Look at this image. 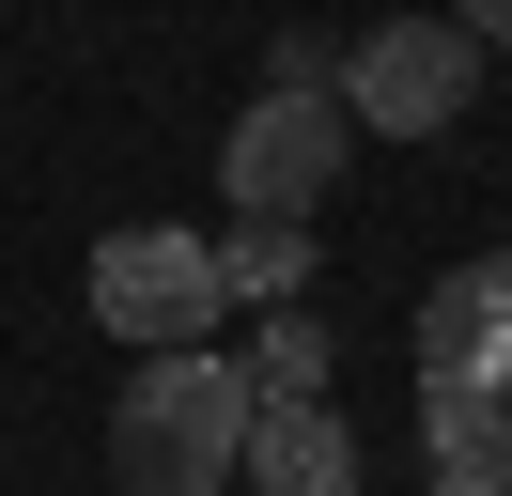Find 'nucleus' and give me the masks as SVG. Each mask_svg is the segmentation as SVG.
Segmentation results:
<instances>
[{
    "label": "nucleus",
    "mask_w": 512,
    "mask_h": 496,
    "mask_svg": "<svg viewBox=\"0 0 512 496\" xmlns=\"http://www.w3.org/2000/svg\"><path fill=\"white\" fill-rule=\"evenodd\" d=\"M466 93H481V47L450 16H388V31H357V62H342V124L357 140H450Z\"/></svg>",
    "instance_id": "obj_3"
},
{
    "label": "nucleus",
    "mask_w": 512,
    "mask_h": 496,
    "mask_svg": "<svg viewBox=\"0 0 512 496\" xmlns=\"http://www.w3.org/2000/svg\"><path fill=\"white\" fill-rule=\"evenodd\" d=\"M233 496H249V481H233Z\"/></svg>",
    "instance_id": "obj_10"
},
{
    "label": "nucleus",
    "mask_w": 512,
    "mask_h": 496,
    "mask_svg": "<svg viewBox=\"0 0 512 496\" xmlns=\"http://www.w3.org/2000/svg\"><path fill=\"white\" fill-rule=\"evenodd\" d=\"M249 357H218V341H171V357L125 372V403H109V465H125V496H233V465H249Z\"/></svg>",
    "instance_id": "obj_1"
},
{
    "label": "nucleus",
    "mask_w": 512,
    "mask_h": 496,
    "mask_svg": "<svg viewBox=\"0 0 512 496\" xmlns=\"http://www.w3.org/2000/svg\"><path fill=\"white\" fill-rule=\"evenodd\" d=\"M233 481H249V496H357V434L326 419V403H264Z\"/></svg>",
    "instance_id": "obj_6"
},
{
    "label": "nucleus",
    "mask_w": 512,
    "mask_h": 496,
    "mask_svg": "<svg viewBox=\"0 0 512 496\" xmlns=\"http://www.w3.org/2000/svg\"><path fill=\"white\" fill-rule=\"evenodd\" d=\"M218 248L202 233H171V217H125V233L94 248V326L109 341H140V357H171V341H218Z\"/></svg>",
    "instance_id": "obj_4"
},
{
    "label": "nucleus",
    "mask_w": 512,
    "mask_h": 496,
    "mask_svg": "<svg viewBox=\"0 0 512 496\" xmlns=\"http://www.w3.org/2000/svg\"><path fill=\"white\" fill-rule=\"evenodd\" d=\"M450 31L466 47H512V0H450Z\"/></svg>",
    "instance_id": "obj_9"
},
{
    "label": "nucleus",
    "mask_w": 512,
    "mask_h": 496,
    "mask_svg": "<svg viewBox=\"0 0 512 496\" xmlns=\"http://www.w3.org/2000/svg\"><path fill=\"white\" fill-rule=\"evenodd\" d=\"M295 279H311V233H295V217H249V233L218 248V295H264V310H295Z\"/></svg>",
    "instance_id": "obj_7"
},
{
    "label": "nucleus",
    "mask_w": 512,
    "mask_h": 496,
    "mask_svg": "<svg viewBox=\"0 0 512 496\" xmlns=\"http://www.w3.org/2000/svg\"><path fill=\"white\" fill-rule=\"evenodd\" d=\"M249 388H264V403H326V326H311V310H264Z\"/></svg>",
    "instance_id": "obj_8"
},
{
    "label": "nucleus",
    "mask_w": 512,
    "mask_h": 496,
    "mask_svg": "<svg viewBox=\"0 0 512 496\" xmlns=\"http://www.w3.org/2000/svg\"><path fill=\"white\" fill-rule=\"evenodd\" d=\"M419 388H497L512 403V248H466L419 295Z\"/></svg>",
    "instance_id": "obj_5"
},
{
    "label": "nucleus",
    "mask_w": 512,
    "mask_h": 496,
    "mask_svg": "<svg viewBox=\"0 0 512 496\" xmlns=\"http://www.w3.org/2000/svg\"><path fill=\"white\" fill-rule=\"evenodd\" d=\"M342 155H357V124H342V78H280L264 109H233V140H218V186H233V217H311L326 186H342Z\"/></svg>",
    "instance_id": "obj_2"
}]
</instances>
